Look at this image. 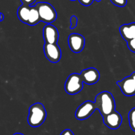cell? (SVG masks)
Returning <instances> with one entry per match:
<instances>
[{
    "mask_svg": "<svg viewBox=\"0 0 135 135\" xmlns=\"http://www.w3.org/2000/svg\"><path fill=\"white\" fill-rule=\"evenodd\" d=\"M97 109L96 103L91 101H86L76 109L75 117L79 120H85L89 118Z\"/></svg>",
    "mask_w": 135,
    "mask_h": 135,
    "instance_id": "5",
    "label": "cell"
},
{
    "mask_svg": "<svg viewBox=\"0 0 135 135\" xmlns=\"http://www.w3.org/2000/svg\"><path fill=\"white\" fill-rule=\"evenodd\" d=\"M127 46L129 50H130L132 52L135 53V38L134 39L128 41Z\"/></svg>",
    "mask_w": 135,
    "mask_h": 135,
    "instance_id": "17",
    "label": "cell"
},
{
    "mask_svg": "<svg viewBox=\"0 0 135 135\" xmlns=\"http://www.w3.org/2000/svg\"><path fill=\"white\" fill-rule=\"evenodd\" d=\"M21 1L22 3V5L30 6V5H32L35 3L36 0H21Z\"/></svg>",
    "mask_w": 135,
    "mask_h": 135,
    "instance_id": "20",
    "label": "cell"
},
{
    "mask_svg": "<svg viewBox=\"0 0 135 135\" xmlns=\"http://www.w3.org/2000/svg\"><path fill=\"white\" fill-rule=\"evenodd\" d=\"M68 44L73 52L79 54L84 49L85 46V38L81 34L73 33L69 36Z\"/></svg>",
    "mask_w": 135,
    "mask_h": 135,
    "instance_id": "7",
    "label": "cell"
},
{
    "mask_svg": "<svg viewBox=\"0 0 135 135\" xmlns=\"http://www.w3.org/2000/svg\"><path fill=\"white\" fill-rule=\"evenodd\" d=\"M83 83L88 85H92L98 82L100 74L98 70L94 67L85 69L80 73Z\"/></svg>",
    "mask_w": 135,
    "mask_h": 135,
    "instance_id": "8",
    "label": "cell"
},
{
    "mask_svg": "<svg viewBox=\"0 0 135 135\" xmlns=\"http://www.w3.org/2000/svg\"><path fill=\"white\" fill-rule=\"evenodd\" d=\"M110 1L113 5L119 7H125L127 3V0H110Z\"/></svg>",
    "mask_w": 135,
    "mask_h": 135,
    "instance_id": "16",
    "label": "cell"
},
{
    "mask_svg": "<svg viewBox=\"0 0 135 135\" xmlns=\"http://www.w3.org/2000/svg\"><path fill=\"white\" fill-rule=\"evenodd\" d=\"M83 81L79 73H72L67 78L65 84V90L68 94L75 95L83 88Z\"/></svg>",
    "mask_w": 135,
    "mask_h": 135,
    "instance_id": "4",
    "label": "cell"
},
{
    "mask_svg": "<svg viewBox=\"0 0 135 135\" xmlns=\"http://www.w3.org/2000/svg\"><path fill=\"white\" fill-rule=\"evenodd\" d=\"M47 112L44 105L41 103H35L29 108L28 123L32 127H38L45 121Z\"/></svg>",
    "mask_w": 135,
    "mask_h": 135,
    "instance_id": "2",
    "label": "cell"
},
{
    "mask_svg": "<svg viewBox=\"0 0 135 135\" xmlns=\"http://www.w3.org/2000/svg\"><path fill=\"white\" fill-rule=\"evenodd\" d=\"M103 120L104 125L108 128L111 129H117L122 124L123 117L121 115L115 110L103 117Z\"/></svg>",
    "mask_w": 135,
    "mask_h": 135,
    "instance_id": "11",
    "label": "cell"
},
{
    "mask_svg": "<svg viewBox=\"0 0 135 135\" xmlns=\"http://www.w3.org/2000/svg\"><path fill=\"white\" fill-rule=\"evenodd\" d=\"M41 19L40 17L39 12H38L36 7L35 5L34 6H31L30 17H29V20L27 25H30V26H34V25L39 23Z\"/></svg>",
    "mask_w": 135,
    "mask_h": 135,
    "instance_id": "14",
    "label": "cell"
},
{
    "mask_svg": "<svg viewBox=\"0 0 135 135\" xmlns=\"http://www.w3.org/2000/svg\"><path fill=\"white\" fill-rule=\"evenodd\" d=\"M79 1L82 5H84V6H89V5H90L91 4L93 3V1H94V0H79ZM95 1H98L99 2V1H100L101 0H95Z\"/></svg>",
    "mask_w": 135,
    "mask_h": 135,
    "instance_id": "19",
    "label": "cell"
},
{
    "mask_svg": "<svg viewBox=\"0 0 135 135\" xmlns=\"http://www.w3.org/2000/svg\"><path fill=\"white\" fill-rule=\"evenodd\" d=\"M97 109L103 117L115 111V102L112 93L104 91L96 96L95 99Z\"/></svg>",
    "mask_w": 135,
    "mask_h": 135,
    "instance_id": "1",
    "label": "cell"
},
{
    "mask_svg": "<svg viewBox=\"0 0 135 135\" xmlns=\"http://www.w3.org/2000/svg\"><path fill=\"white\" fill-rule=\"evenodd\" d=\"M60 135H75V134L70 129H65L61 133Z\"/></svg>",
    "mask_w": 135,
    "mask_h": 135,
    "instance_id": "21",
    "label": "cell"
},
{
    "mask_svg": "<svg viewBox=\"0 0 135 135\" xmlns=\"http://www.w3.org/2000/svg\"><path fill=\"white\" fill-rule=\"evenodd\" d=\"M131 75V76H132V77H133V80H134V83H135V72H133V73H132Z\"/></svg>",
    "mask_w": 135,
    "mask_h": 135,
    "instance_id": "22",
    "label": "cell"
},
{
    "mask_svg": "<svg viewBox=\"0 0 135 135\" xmlns=\"http://www.w3.org/2000/svg\"><path fill=\"white\" fill-rule=\"evenodd\" d=\"M129 122L130 127L135 132V108H133L129 113Z\"/></svg>",
    "mask_w": 135,
    "mask_h": 135,
    "instance_id": "15",
    "label": "cell"
},
{
    "mask_svg": "<svg viewBox=\"0 0 135 135\" xmlns=\"http://www.w3.org/2000/svg\"><path fill=\"white\" fill-rule=\"evenodd\" d=\"M59 32L56 27L51 24H47L43 30V37L45 44H56L59 40Z\"/></svg>",
    "mask_w": 135,
    "mask_h": 135,
    "instance_id": "9",
    "label": "cell"
},
{
    "mask_svg": "<svg viewBox=\"0 0 135 135\" xmlns=\"http://www.w3.org/2000/svg\"><path fill=\"white\" fill-rule=\"evenodd\" d=\"M30 9L31 6L22 5L18 7L17 10V16L20 21L23 23L28 24L30 15Z\"/></svg>",
    "mask_w": 135,
    "mask_h": 135,
    "instance_id": "13",
    "label": "cell"
},
{
    "mask_svg": "<svg viewBox=\"0 0 135 135\" xmlns=\"http://www.w3.org/2000/svg\"><path fill=\"white\" fill-rule=\"evenodd\" d=\"M119 32L127 42L135 38V22L125 24L120 26Z\"/></svg>",
    "mask_w": 135,
    "mask_h": 135,
    "instance_id": "12",
    "label": "cell"
},
{
    "mask_svg": "<svg viewBox=\"0 0 135 135\" xmlns=\"http://www.w3.org/2000/svg\"><path fill=\"white\" fill-rule=\"evenodd\" d=\"M0 15H1V21H3L4 19V15L2 13H1Z\"/></svg>",
    "mask_w": 135,
    "mask_h": 135,
    "instance_id": "23",
    "label": "cell"
},
{
    "mask_svg": "<svg viewBox=\"0 0 135 135\" xmlns=\"http://www.w3.org/2000/svg\"><path fill=\"white\" fill-rule=\"evenodd\" d=\"M77 17L75 15H73L71 18V26H70L71 29H73L76 27L77 25Z\"/></svg>",
    "mask_w": 135,
    "mask_h": 135,
    "instance_id": "18",
    "label": "cell"
},
{
    "mask_svg": "<svg viewBox=\"0 0 135 135\" xmlns=\"http://www.w3.org/2000/svg\"><path fill=\"white\" fill-rule=\"evenodd\" d=\"M117 84L125 96H133L135 95V83L131 75L117 81Z\"/></svg>",
    "mask_w": 135,
    "mask_h": 135,
    "instance_id": "10",
    "label": "cell"
},
{
    "mask_svg": "<svg viewBox=\"0 0 135 135\" xmlns=\"http://www.w3.org/2000/svg\"><path fill=\"white\" fill-rule=\"evenodd\" d=\"M71 1H76V0H71Z\"/></svg>",
    "mask_w": 135,
    "mask_h": 135,
    "instance_id": "25",
    "label": "cell"
},
{
    "mask_svg": "<svg viewBox=\"0 0 135 135\" xmlns=\"http://www.w3.org/2000/svg\"><path fill=\"white\" fill-rule=\"evenodd\" d=\"M39 12L41 21L46 24H51L56 20L57 13L55 8L46 2H39L35 5Z\"/></svg>",
    "mask_w": 135,
    "mask_h": 135,
    "instance_id": "3",
    "label": "cell"
},
{
    "mask_svg": "<svg viewBox=\"0 0 135 135\" xmlns=\"http://www.w3.org/2000/svg\"><path fill=\"white\" fill-rule=\"evenodd\" d=\"M44 54L47 60L51 63H56L60 61L61 58V50L56 44H45L44 46Z\"/></svg>",
    "mask_w": 135,
    "mask_h": 135,
    "instance_id": "6",
    "label": "cell"
},
{
    "mask_svg": "<svg viewBox=\"0 0 135 135\" xmlns=\"http://www.w3.org/2000/svg\"><path fill=\"white\" fill-rule=\"evenodd\" d=\"M13 135H24L23 134H22V133H15Z\"/></svg>",
    "mask_w": 135,
    "mask_h": 135,
    "instance_id": "24",
    "label": "cell"
}]
</instances>
